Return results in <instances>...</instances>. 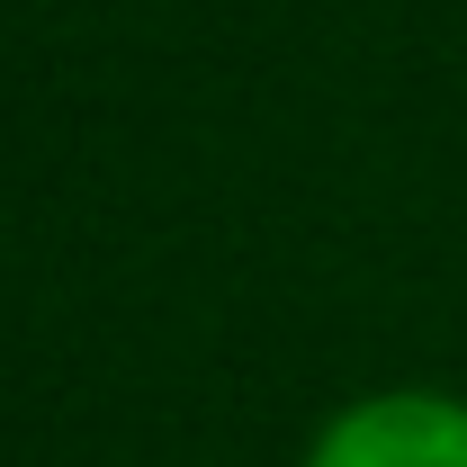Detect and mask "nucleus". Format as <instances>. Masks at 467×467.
<instances>
[{
    "label": "nucleus",
    "instance_id": "f257e3e1",
    "mask_svg": "<svg viewBox=\"0 0 467 467\" xmlns=\"http://www.w3.org/2000/svg\"><path fill=\"white\" fill-rule=\"evenodd\" d=\"M306 467H467V396L450 387H368L324 413Z\"/></svg>",
    "mask_w": 467,
    "mask_h": 467
}]
</instances>
